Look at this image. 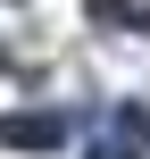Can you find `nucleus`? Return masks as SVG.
Listing matches in <instances>:
<instances>
[{
  "label": "nucleus",
  "mask_w": 150,
  "mask_h": 159,
  "mask_svg": "<svg viewBox=\"0 0 150 159\" xmlns=\"http://www.w3.org/2000/svg\"><path fill=\"white\" fill-rule=\"evenodd\" d=\"M92 159H150V109L142 101L109 109V126L92 134Z\"/></svg>",
  "instance_id": "obj_1"
},
{
  "label": "nucleus",
  "mask_w": 150,
  "mask_h": 159,
  "mask_svg": "<svg viewBox=\"0 0 150 159\" xmlns=\"http://www.w3.org/2000/svg\"><path fill=\"white\" fill-rule=\"evenodd\" d=\"M0 143H8V151H58V143H67V117H50V109H42V117H33V109H25V117H0Z\"/></svg>",
  "instance_id": "obj_2"
}]
</instances>
